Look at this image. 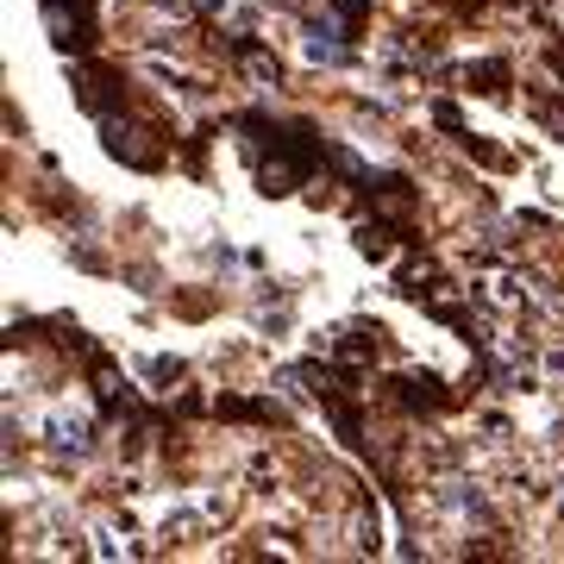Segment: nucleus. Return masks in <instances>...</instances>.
Here are the masks:
<instances>
[{
    "mask_svg": "<svg viewBox=\"0 0 564 564\" xmlns=\"http://www.w3.org/2000/svg\"><path fill=\"white\" fill-rule=\"evenodd\" d=\"M144 139H151V132H144L139 120H126V113H107L101 120V144L120 163H132V170H151V163H158V144H144Z\"/></svg>",
    "mask_w": 564,
    "mask_h": 564,
    "instance_id": "obj_1",
    "label": "nucleus"
},
{
    "mask_svg": "<svg viewBox=\"0 0 564 564\" xmlns=\"http://www.w3.org/2000/svg\"><path fill=\"white\" fill-rule=\"evenodd\" d=\"M44 440H51V452H63V458H88V452H95V421L76 414V408H57V414L44 421Z\"/></svg>",
    "mask_w": 564,
    "mask_h": 564,
    "instance_id": "obj_2",
    "label": "nucleus"
},
{
    "mask_svg": "<svg viewBox=\"0 0 564 564\" xmlns=\"http://www.w3.org/2000/svg\"><path fill=\"white\" fill-rule=\"evenodd\" d=\"M295 176H302V163H289V158H263L258 163V188H263V195H289Z\"/></svg>",
    "mask_w": 564,
    "mask_h": 564,
    "instance_id": "obj_3",
    "label": "nucleus"
},
{
    "mask_svg": "<svg viewBox=\"0 0 564 564\" xmlns=\"http://www.w3.org/2000/svg\"><path fill=\"white\" fill-rule=\"evenodd\" d=\"M302 51L314 63H345V44H339V25H307V39H302Z\"/></svg>",
    "mask_w": 564,
    "mask_h": 564,
    "instance_id": "obj_4",
    "label": "nucleus"
},
{
    "mask_svg": "<svg viewBox=\"0 0 564 564\" xmlns=\"http://www.w3.org/2000/svg\"><path fill=\"white\" fill-rule=\"evenodd\" d=\"M484 302L489 307H527V282L514 276V270H496V276H489V289H484Z\"/></svg>",
    "mask_w": 564,
    "mask_h": 564,
    "instance_id": "obj_5",
    "label": "nucleus"
},
{
    "mask_svg": "<svg viewBox=\"0 0 564 564\" xmlns=\"http://www.w3.org/2000/svg\"><path fill=\"white\" fill-rule=\"evenodd\" d=\"M239 63H245V76H251V82H263V88H276V82H282L276 57H270L263 44H245V51H239Z\"/></svg>",
    "mask_w": 564,
    "mask_h": 564,
    "instance_id": "obj_6",
    "label": "nucleus"
},
{
    "mask_svg": "<svg viewBox=\"0 0 564 564\" xmlns=\"http://www.w3.org/2000/svg\"><path fill=\"white\" fill-rule=\"evenodd\" d=\"M433 282H440V263H433V258H408L402 263V295H408V289H414V295H426Z\"/></svg>",
    "mask_w": 564,
    "mask_h": 564,
    "instance_id": "obj_7",
    "label": "nucleus"
},
{
    "mask_svg": "<svg viewBox=\"0 0 564 564\" xmlns=\"http://www.w3.org/2000/svg\"><path fill=\"white\" fill-rule=\"evenodd\" d=\"M402 402H414V408H440V402H445V389L433 383V377H402Z\"/></svg>",
    "mask_w": 564,
    "mask_h": 564,
    "instance_id": "obj_8",
    "label": "nucleus"
},
{
    "mask_svg": "<svg viewBox=\"0 0 564 564\" xmlns=\"http://www.w3.org/2000/svg\"><path fill=\"white\" fill-rule=\"evenodd\" d=\"M464 76L477 82V88H484V95H496V88H502V82H508V63H502V57H484V63H470V69H464Z\"/></svg>",
    "mask_w": 564,
    "mask_h": 564,
    "instance_id": "obj_9",
    "label": "nucleus"
},
{
    "mask_svg": "<svg viewBox=\"0 0 564 564\" xmlns=\"http://www.w3.org/2000/svg\"><path fill=\"white\" fill-rule=\"evenodd\" d=\"M95 552H101V558H132L126 533H113V527H101V533H95Z\"/></svg>",
    "mask_w": 564,
    "mask_h": 564,
    "instance_id": "obj_10",
    "label": "nucleus"
},
{
    "mask_svg": "<svg viewBox=\"0 0 564 564\" xmlns=\"http://www.w3.org/2000/svg\"><path fill=\"white\" fill-rule=\"evenodd\" d=\"M182 364L176 358H144V383H176Z\"/></svg>",
    "mask_w": 564,
    "mask_h": 564,
    "instance_id": "obj_11",
    "label": "nucleus"
},
{
    "mask_svg": "<svg viewBox=\"0 0 564 564\" xmlns=\"http://www.w3.org/2000/svg\"><path fill=\"white\" fill-rule=\"evenodd\" d=\"M358 245H364V251H370V258H383L389 232H383V226H377V220H364V226H358Z\"/></svg>",
    "mask_w": 564,
    "mask_h": 564,
    "instance_id": "obj_12",
    "label": "nucleus"
},
{
    "mask_svg": "<svg viewBox=\"0 0 564 564\" xmlns=\"http://www.w3.org/2000/svg\"><path fill=\"white\" fill-rule=\"evenodd\" d=\"M339 7H345V13H358V7H364V0H339Z\"/></svg>",
    "mask_w": 564,
    "mask_h": 564,
    "instance_id": "obj_13",
    "label": "nucleus"
}]
</instances>
